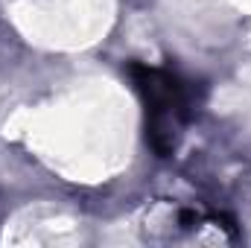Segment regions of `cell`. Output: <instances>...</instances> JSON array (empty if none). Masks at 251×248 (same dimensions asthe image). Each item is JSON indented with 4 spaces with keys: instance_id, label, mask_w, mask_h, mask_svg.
<instances>
[{
    "instance_id": "cell-1",
    "label": "cell",
    "mask_w": 251,
    "mask_h": 248,
    "mask_svg": "<svg viewBox=\"0 0 251 248\" xmlns=\"http://www.w3.org/2000/svg\"><path fill=\"white\" fill-rule=\"evenodd\" d=\"M126 73L134 82V91L143 102V125H146V143L158 158H170L178 146L181 128L193 117V99L196 91L178 73L152 67L143 62H128Z\"/></svg>"
}]
</instances>
